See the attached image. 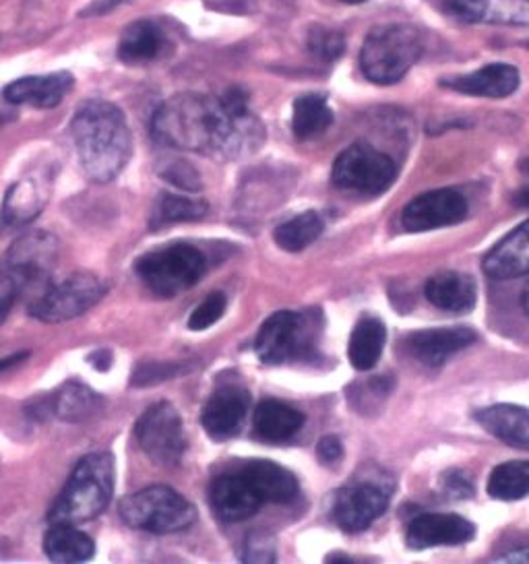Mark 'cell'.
<instances>
[{"label":"cell","instance_id":"1","mask_svg":"<svg viewBox=\"0 0 529 564\" xmlns=\"http://www.w3.org/2000/svg\"><path fill=\"white\" fill-rule=\"evenodd\" d=\"M153 139L172 150L195 151L219 160H236L259 150L263 122L250 112L230 115L219 98L179 94L165 100L151 122Z\"/></svg>","mask_w":529,"mask_h":564},{"label":"cell","instance_id":"2","mask_svg":"<svg viewBox=\"0 0 529 564\" xmlns=\"http://www.w3.org/2000/svg\"><path fill=\"white\" fill-rule=\"evenodd\" d=\"M71 134L85 174L96 183L115 181L131 160V129L110 101H85L73 117Z\"/></svg>","mask_w":529,"mask_h":564},{"label":"cell","instance_id":"3","mask_svg":"<svg viewBox=\"0 0 529 564\" xmlns=\"http://www.w3.org/2000/svg\"><path fill=\"white\" fill-rule=\"evenodd\" d=\"M115 457L106 451L89 453L71 474L65 490L50 509V523H85L96 519L115 495Z\"/></svg>","mask_w":529,"mask_h":564},{"label":"cell","instance_id":"4","mask_svg":"<svg viewBox=\"0 0 529 564\" xmlns=\"http://www.w3.org/2000/svg\"><path fill=\"white\" fill-rule=\"evenodd\" d=\"M422 35L408 23H387L375 28L364 40L360 68L370 84L401 82L422 54Z\"/></svg>","mask_w":529,"mask_h":564},{"label":"cell","instance_id":"5","mask_svg":"<svg viewBox=\"0 0 529 564\" xmlns=\"http://www.w3.org/2000/svg\"><path fill=\"white\" fill-rule=\"evenodd\" d=\"M134 271L155 296L172 299L193 288L205 275L207 261L197 247L174 242L145 252L137 261Z\"/></svg>","mask_w":529,"mask_h":564},{"label":"cell","instance_id":"6","mask_svg":"<svg viewBox=\"0 0 529 564\" xmlns=\"http://www.w3.org/2000/svg\"><path fill=\"white\" fill-rule=\"evenodd\" d=\"M120 517L132 530L149 533H176L197 521V509L168 486H149L122 498Z\"/></svg>","mask_w":529,"mask_h":564},{"label":"cell","instance_id":"7","mask_svg":"<svg viewBox=\"0 0 529 564\" xmlns=\"http://www.w3.org/2000/svg\"><path fill=\"white\" fill-rule=\"evenodd\" d=\"M319 318L304 313L280 311L269 316L255 339V351L264 365L278 366L309 358L316 349Z\"/></svg>","mask_w":529,"mask_h":564},{"label":"cell","instance_id":"8","mask_svg":"<svg viewBox=\"0 0 529 564\" xmlns=\"http://www.w3.org/2000/svg\"><path fill=\"white\" fill-rule=\"evenodd\" d=\"M396 162L373 145L356 143L339 153L331 181L347 193L380 195L396 181Z\"/></svg>","mask_w":529,"mask_h":564},{"label":"cell","instance_id":"9","mask_svg":"<svg viewBox=\"0 0 529 564\" xmlns=\"http://www.w3.org/2000/svg\"><path fill=\"white\" fill-rule=\"evenodd\" d=\"M106 294V283L94 273H73L33 302L30 313L42 323H65L94 308Z\"/></svg>","mask_w":529,"mask_h":564},{"label":"cell","instance_id":"10","mask_svg":"<svg viewBox=\"0 0 529 564\" xmlns=\"http://www.w3.org/2000/svg\"><path fill=\"white\" fill-rule=\"evenodd\" d=\"M137 441L153 464L172 467L182 462L186 438L176 408L168 401L153 403L137 422Z\"/></svg>","mask_w":529,"mask_h":564},{"label":"cell","instance_id":"11","mask_svg":"<svg viewBox=\"0 0 529 564\" xmlns=\"http://www.w3.org/2000/svg\"><path fill=\"white\" fill-rule=\"evenodd\" d=\"M391 492L393 486H385V481H352L333 498L331 517L339 530L360 533L387 511Z\"/></svg>","mask_w":529,"mask_h":564},{"label":"cell","instance_id":"12","mask_svg":"<svg viewBox=\"0 0 529 564\" xmlns=\"http://www.w3.org/2000/svg\"><path fill=\"white\" fill-rule=\"evenodd\" d=\"M465 217V197L453 188H439L410 200L401 214V226L408 232H430L446 226H455Z\"/></svg>","mask_w":529,"mask_h":564},{"label":"cell","instance_id":"13","mask_svg":"<svg viewBox=\"0 0 529 564\" xmlns=\"http://www.w3.org/2000/svg\"><path fill=\"white\" fill-rule=\"evenodd\" d=\"M248 408L250 395L245 387L230 382L222 384L219 389H215L214 395L207 399L201 414V424L214 441H228L242 429Z\"/></svg>","mask_w":529,"mask_h":564},{"label":"cell","instance_id":"14","mask_svg":"<svg viewBox=\"0 0 529 564\" xmlns=\"http://www.w3.org/2000/svg\"><path fill=\"white\" fill-rule=\"evenodd\" d=\"M476 535L474 523L453 513H424L413 517L408 528V546L427 550L434 546H460Z\"/></svg>","mask_w":529,"mask_h":564},{"label":"cell","instance_id":"15","mask_svg":"<svg viewBox=\"0 0 529 564\" xmlns=\"http://www.w3.org/2000/svg\"><path fill=\"white\" fill-rule=\"evenodd\" d=\"M58 257V240L50 232L23 234L4 257L7 265L17 269L30 285L46 282Z\"/></svg>","mask_w":529,"mask_h":564},{"label":"cell","instance_id":"16","mask_svg":"<svg viewBox=\"0 0 529 564\" xmlns=\"http://www.w3.org/2000/svg\"><path fill=\"white\" fill-rule=\"evenodd\" d=\"M209 498L214 513L226 523L250 519L264 505L263 498L259 497V492L240 471L215 478L209 488Z\"/></svg>","mask_w":529,"mask_h":564},{"label":"cell","instance_id":"17","mask_svg":"<svg viewBox=\"0 0 529 564\" xmlns=\"http://www.w3.org/2000/svg\"><path fill=\"white\" fill-rule=\"evenodd\" d=\"M476 339H478L476 332L467 327L424 329V332L410 333L406 337V349L418 362L429 368H439L445 365L449 358L472 346Z\"/></svg>","mask_w":529,"mask_h":564},{"label":"cell","instance_id":"18","mask_svg":"<svg viewBox=\"0 0 529 564\" xmlns=\"http://www.w3.org/2000/svg\"><path fill=\"white\" fill-rule=\"evenodd\" d=\"M73 85H75V77L68 70H58L50 75L17 79L4 87L2 98L13 106H32V108L50 110L65 100Z\"/></svg>","mask_w":529,"mask_h":564},{"label":"cell","instance_id":"19","mask_svg":"<svg viewBox=\"0 0 529 564\" xmlns=\"http://www.w3.org/2000/svg\"><path fill=\"white\" fill-rule=\"evenodd\" d=\"M521 84L519 70L512 65L496 63L488 67L478 68L467 75H457L443 79L446 89H453L457 94L465 96H476V98H507L517 91Z\"/></svg>","mask_w":529,"mask_h":564},{"label":"cell","instance_id":"20","mask_svg":"<svg viewBox=\"0 0 529 564\" xmlns=\"http://www.w3.org/2000/svg\"><path fill=\"white\" fill-rule=\"evenodd\" d=\"M446 13L465 23L529 25V0H446Z\"/></svg>","mask_w":529,"mask_h":564},{"label":"cell","instance_id":"21","mask_svg":"<svg viewBox=\"0 0 529 564\" xmlns=\"http://www.w3.org/2000/svg\"><path fill=\"white\" fill-rule=\"evenodd\" d=\"M484 273L493 280H515L529 275V219L505 236L484 257Z\"/></svg>","mask_w":529,"mask_h":564},{"label":"cell","instance_id":"22","mask_svg":"<svg viewBox=\"0 0 529 564\" xmlns=\"http://www.w3.org/2000/svg\"><path fill=\"white\" fill-rule=\"evenodd\" d=\"M168 48V35L162 25L149 19L131 23L118 42V58L127 65H148L160 58Z\"/></svg>","mask_w":529,"mask_h":564},{"label":"cell","instance_id":"23","mask_svg":"<svg viewBox=\"0 0 529 564\" xmlns=\"http://www.w3.org/2000/svg\"><path fill=\"white\" fill-rule=\"evenodd\" d=\"M247 478L252 488L263 498V502H273V505H288L298 497V480L292 471L285 467L267 459L259 462H248L238 469Z\"/></svg>","mask_w":529,"mask_h":564},{"label":"cell","instance_id":"24","mask_svg":"<svg viewBox=\"0 0 529 564\" xmlns=\"http://www.w3.org/2000/svg\"><path fill=\"white\" fill-rule=\"evenodd\" d=\"M424 294L432 306L446 313H467L476 304V282L457 271H445L430 278Z\"/></svg>","mask_w":529,"mask_h":564},{"label":"cell","instance_id":"25","mask_svg":"<svg viewBox=\"0 0 529 564\" xmlns=\"http://www.w3.org/2000/svg\"><path fill=\"white\" fill-rule=\"evenodd\" d=\"M479 424L503 443L529 451V410L511 403H498L476 415Z\"/></svg>","mask_w":529,"mask_h":564},{"label":"cell","instance_id":"26","mask_svg":"<svg viewBox=\"0 0 529 564\" xmlns=\"http://www.w3.org/2000/svg\"><path fill=\"white\" fill-rule=\"evenodd\" d=\"M304 424V415L288 403L264 399L255 412V434L264 443H285Z\"/></svg>","mask_w":529,"mask_h":564},{"label":"cell","instance_id":"27","mask_svg":"<svg viewBox=\"0 0 529 564\" xmlns=\"http://www.w3.org/2000/svg\"><path fill=\"white\" fill-rule=\"evenodd\" d=\"M48 200V188L44 184L28 178L13 184L2 203V217L9 226H28L42 214Z\"/></svg>","mask_w":529,"mask_h":564},{"label":"cell","instance_id":"28","mask_svg":"<svg viewBox=\"0 0 529 564\" xmlns=\"http://www.w3.org/2000/svg\"><path fill=\"white\" fill-rule=\"evenodd\" d=\"M44 550L54 563H85L94 558L96 544L87 533L75 530L73 523H52L44 538Z\"/></svg>","mask_w":529,"mask_h":564},{"label":"cell","instance_id":"29","mask_svg":"<svg viewBox=\"0 0 529 564\" xmlns=\"http://www.w3.org/2000/svg\"><path fill=\"white\" fill-rule=\"evenodd\" d=\"M50 415H56L63 422L79 424L98 414L101 410V398L91 391L87 384L79 381H68L48 399Z\"/></svg>","mask_w":529,"mask_h":564},{"label":"cell","instance_id":"30","mask_svg":"<svg viewBox=\"0 0 529 564\" xmlns=\"http://www.w3.org/2000/svg\"><path fill=\"white\" fill-rule=\"evenodd\" d=\"M385 323L377 316H363L349 335L347 356L356 370H370L379 362L385 348Z\"/></svg>","mask_w":529,"mask_h":564},{"label":"cell","instance_id":"31","mask_svg":"<svg viewBox=\"0 0 529 564\" xmlns=\"http://www.w3.org/2000/svg\"><path fill=\"white\" fill-rule=\"evenodd\" d=\"M331 124H333V110L323 96L306 94L294 101L292 131L300 141H309L325 133Z\"/></svg>","mask_w":529,"mask_h":564},{"label":"cell","instance_id":"32","mask_svg":"<svg viewBox=\"0 0 529 564\" xmlns=\"http://www.w3.org/2000/svg\"><path fill=\"white\" fill-rule=\"evenodd\" d=\"M207 212H209V205L205 200L191 199L174 193H162L160 199L155 200L149 226L151 230H160L182 221H197L207 216Z\"/></svg>","mask_w":529,"mask_h":564},{"label":"cell","instance_id":"33","mask_svg":"<svg viewBox=\"0 0 529 564\" xmlns=\"http://www.w3.org/2000/svg\"><path fill=\"white\" fill-rule=\"evenodd\" d=\"M323 228H325V224L316 212H304V214L292 217L278 226L273 238L280 249L288 250V252H300L313 245L314 240L323 234Z\"/></svg>","mask_w":529,"mask_h":564},{"label":"cell","instance_id":"34","mask_svg":"<svg viewBox=\"0 0 529 564\" xmlns=\"http://www.w3.org/2000/svg\"><path fill=\"white\" fill-rule=\"evenodd\" d=\"M488 495L496 500H519L529 495V462H507L495 467Z\"/></svg>","mask_w":529,"mask_h":564},{"label":"cell","instance_id":"35","mask_svg":"<svg viewBox=\"0 0 529 564\" xmlns=\"http://www.w3.org/2000/svg\"><path fill=\"white\" fill-rule=\"evenodd\" d=\"M309 51L313 52L316 58H321L325 63H333V61L342 58V54L346 52V40L342 32L316 25L309 34Z\"/></svg>","mask_w":529,"mask_h":564},{"label":"cell","instance_id":"36","mask_svg":"<svg viewBox=\"0 0 529 564\" xmlns=\"http://www.w3.org/2000/svg\"><path fill=\"white\" fill-rule=\"evenodd\" d=\"M28 288H30V283L17 269L7 265L4 261L0 263V325L7 321L17 300Z\"/></svg>","mask_w":529,"mask_h":564},{"label":"cell","instance_id":"37","mask_svg":"<svg viewBox=\"0 0 529 564\" xmlns=\"http://www.w3.org/2000/svg\"><path fill=\"white\" fill-rule=\"evenodd\" d=\"M228 306V299L222 292H214L207 299L198 304L197 308L191 313L188 318V329L191 332H205L214 327L215 323L224 316Z\"/></svg>","mask_w":529,"mask_h":564},{"label":"cell","instance_id":"38","mask_svg":"<svg viewBox=\"0 0 529 564\" xmlns=\"http://www.w3.org/2000/svg\"><path fill=\"white\" fill-rule=\"evenodd\" d=\"M242 561L245 563H273L276 561L273 538L263 531L250 533L245 542V550H242Z\"/></svg>","mask_w":529,"mask_h":564},{"label":"cell","instance_id":"39","mask_svg":"<svg viewBox=\"0 0 529 564\" xmlns=\"http://www.w3.org/2000/svg\"><path fill=\"white\" fill-rule=\"evenodd\" d=\"M162 178H165L168 183L181 186L184 191H198V188H201V176H198L197 170L193 166H188V164L182 162V160L170 162V164L162 170Z\"/></svg>","mask_w":529,"mask_h":564},{"label":"cell","instance_id":"40","mask_svg":"<svg viewBox=\"0 0 529 564\" xmlns=\"http://www.w3.org/2000/svg\"><path fill=\"white\" fill-rule=\"evenodd\" d=\"M181 365H143L137 366L134 375H132V384L134 387H148L155 382H164L172 377H176Z\"/></svg>","mask_w":529,"mask_h":564},{"label":"cell","instance_id":"41","mask_svg":"<svg viewBox=\"0 0 529 564\" xmlns=\"http://www.w3.org/2000/svg\"><path fill=\"white\" fill-rule=\"evenodd\" d=\"M441 490L451 500H463L474 495V484L467 478V474H463L460 469H451L441 480Z\"/></svg>","mask_w":529,"mask_h":564},{"label":"cell","instance_id":"42","mask_svg":"<svg viewBox=\"0 0 529 564\" xmlns=\"http://www.w3.org/2000/svg\"><path fill=\"white\" fill-rule=\"evenodd\" d=\"M222 106L230 112V115H245L248 112V91L240 85H231L222 96H219Z\"/></svg>","mask_w":529,"mask_h":564},{"label":"cell","instance_id":"43","mask_svg":"<svg viewBox=\"0 0 529 564\" xmlns=\"http://www.w3.org/2000/svg\"><path fill=\"white\" fill-rule=\"evenodd\" d=\"M205 7L219 11V13L247 15L255 9V2L252 0H205Z\"/></svg>","mask_w":529,"mask_h":564},{"label":"cell","instance_id":"44","mask_svg":"<svg viewBox=\"0 0 529 564\" xmlns=\"http://www.w3.org/2000/svg\"><path fill=\"white\" fill-rule=\"evenodd\" d=\"M316 453H319V459H321L323 464H335V462L342 459L344 447H342V443H339L337 436H325V438L319 441Z\"/></svg>","mask_w":529,"mask_h":564},{"label":"cell","instance_id":"45","mask_svg":"<svg viewBox=\"0 0 529 564\" xmlns=\"http://www.w3.org/2000/svg\"><path fill=\"white\" fill-rule=\"evenodd\" d=\"M127 2H131V0H94V2H89V4L83 9L79 15H82V18H101V15L112 13L115 9L127 4Z\"/></svg>","mask_w":529,"mask_h":564},{"label":"cell","instance_id":"46","mask_svg":"<svg viewBox=\"0 0 529 564\" xmlns=\"http://www.w3.org/2000/svg\"><path fill=\"white\" fill-rule=\"evenodd\" d=\"M91 365L96 366L98 370H108L112 366V354L108 349H98L91 354Z\"/></svg>","mask_w":529,"mask_h":564},{"label":"cell","instance_id":"47","mask_svg":"<svg viewBox=\"0 0 529 564\" xmlns=\"http://www.w3.org/2000/svg\"><path fill=\"white\" fill-rule=\"evenodd\" d=\"M498 563H529V547L503 554V556H498Z\"/></svg>","mask_w":529,"mask_h":564},{"label":"cell","instance_id":"48","mask_svg":"<svg viewBox=\"0 0 529 564\" xmlns=\"http://www.w3.org/2000/svg\"><path fill=\"white\" fill-rule=\"evenodd\" d=\"M512 203H515L517 207H529V184L512 197Z\"/></svg>","mask_w":529,"mask_h":564},{"label":"cell","instance_id":"49","mask_svg":"<svg viewBox=\"0 0 529 564\" xmlns=\"http://www.w3.org/2000/svg\"><path fill=\"white\" fill-rule=\"evenodd\" d=\"M25 358H28V354H17V356H11V358H4V360H0V370L11 368V366L21 362V360H25Z\"/></svg>","mask_w":529,"mask_h":564},{"label":"cell","instance_id":"50","mask_svg":"<svg viewBox=\"0 0 529 564\" xmlns=\"http://www.w3.org/2000/svg\"><path fill=\"white\" fill-rule=\"evenodd\" d=\"M521 308L529 316V283L523 288V292H521Z\"/></svg>","mask_w":529,"mask_h":564},{"label":"cell","instance_id":"51","mask_svg":"<svg viewBox=\"0 0 529 564\" xmlns=\"http://www.w3.org/2000/svg\"><path fill=\"white\" fill-rule=\"evenodd\" d=\"M339 2H346V4H360L364 0H339Z\"/></svg>","mask_w":529,"mask_h":564},{"label":"cell","instance_id":"52","mask_svg":"<svg viewBox=\"0 0 529 564\" xmlns=\"http://www.w3.org/2000/svg\"><path fill=\"white\" fill-rule=\"evenodd\" d=\"M7 120H9V118L4 117V115H0V127H2Z\"/></svg>","mask_w":529,"mask_h":564}]
</instances>
